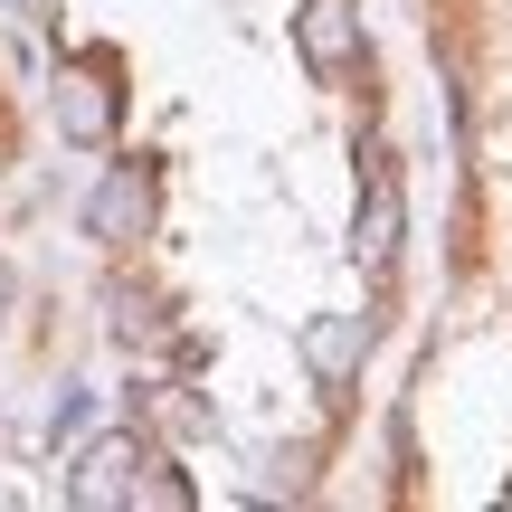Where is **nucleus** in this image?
<instances>
[{
	"mask_svg": "<svg viewBox=\"0 0 512 512\" xmlns=\"http://www.w3.org/2000/svg\"><path fill=\"white\" fill-rule=\"evenodd\" d=\"M152 219H162V181H152V162H114L105 181H95V200H86L95 247H143Z\"/></svg>",
	"mask_w": 512,
	"mask_h": 512,
	"instance_id": "1",
	"label": "nucleus"
},
{
	"mask_svg": "<svg viewBox=\"0 0 512 512\" xmlns=\"http://www.w3.org/2000/svg\"><path fill=\"white\" fill-rule=\"evenodd\" d=\"M294 48H304L313 76H351V67L370 57L361 10H351V0H304V10H294Z\"/></svg>",
	"mask_w": 512,
	"mask_h": 512,
	"instance_id": "2",
	"label": "nucleus"
},
{
	"mask_svg": "<svg viewBox=\"0 0 512 512\" xmlns=\"http://www.w3.org/2000/svg\"><path fill=\"white\" fill-rule=\"evenodd\" d=\"M133 475H143V437H95L86 456H76V475H67V503L76 512H114V503H133Z\"/></svg>",
	"mask_w": 512,
	"mask_h": 512,
	"instance_id": "3",
	"label": "nucleus"
},
{
	"mask_svg": "<svg viewBox=\"0 0 512 512\" xmlns=\"http://www.w3.org/2000/svg\"><path fill=\"white\" fill-rule=\"evenodd\" d=\"M399 228H408V200H399V171L389 162H370V181H361V219H351V256H361L370 275L399 256Z\"/></svg>",
	"mask_w": 512,
	"mask_h": 512,
	"instance_id": "4",
	"label": "nucleus"
},
{
	"mask_svg": "<svg viewBox=\"0 0 512 512\" xmlns=\"http://www.w3.org/2000/svg\"><path fill=\"white\" fill-rule=\"evenodd\" d=\"M57 133H67V143H105L114 133V95H105V67H95V57H76V67L57 76Z\"/></svg>",
	"mask_w": 512,
	"mask_h": 512,
	"instance_id": "5",
	"label": "nucleus"
},
{
	"mask_svg": "<svg viewBox=\"0 0 512 512\" xmlns=\"http://www.w3.org/2000/svg\"><path fill=\"white\" fill-rule=\"evenodd\" d=\"M361 361H370V323H351V313H323V323L304 332V370H313L323 389H342Z\"/></svg>",
	"mask_w": 512,
	"mask_h": 512,
	"instance_id": "6",
	"label": "nucleus"
},
{
	"mask_svg": "<svg viewBox=\"0 0 512 512\" xmlns=\"http://www.w3.org/2000/svg\"><path fill=\"white\" fill-rule=\"evenodd\" d=\"M162 427H171V437H200V408H190V389H171V408H162Z\"/></svg>",
	"mask_w": 512,
	"mask_h": 512,
	"instance_id": "7",
	"label": "nucleus"
},
{
	"mask_svg": "<svg viewBox=\"0 0 512 512\" xmlns=\"http://www.w3.org/2000/svg\"><path fill=\"white\" fill-rule=\"evenodd\" d=\"M0 10H29V0H0Z\"/></svg>",
	"mask_w": 512,
	"mask_h": 512,
	"instance_id": "8",
	"label": "nucleus"
}]
</instances>
